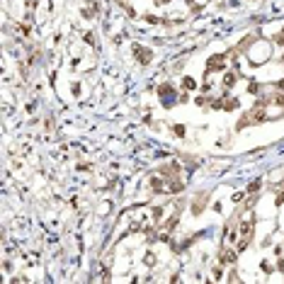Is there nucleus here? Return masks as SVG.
<instances>
[{
  "label": "nucleus",
  "instance_id": "7ed1b4c3",
  "mask_svg": "<svg viewBox=\"0 0 284 284\" xmlns=\"http://www.w3.org/2000/svg\"><path fill=\"white\" fill-rule=\"evenodd\" d=\"M182 85H185L187 90H194V80H192V78H185V80H182Z\"/></svg>",
  "mask_w": 284,
  "mask_h": 284
},
{
  "label": "nucleus",
  "instance_id": "39448f33",
  "mask_svg": "<svg viewBox=\"0 0 284 284\" xmlns=\"http://www.w3.org/2000/svg\"><path fill=\"white\" fill-rule=\"evenodd\" d=\"M262 272H272V265L270 262H262Z\"/></svg>",
  "mask_w": 284,
  "mask_h": 284
},
{
  "label": "nucleus",
  "instance_id": "f03ea898",
  "mask_svg": "<svg viewBox=\"0 0 284 284\" xmlns=\"http://www.w3.org/2000/svg\"><path fill=\"white\" fill-rule=\"evenodd\" d=\"M233 83H236V75H233V73H228V75H226V80H223V85L228 88V85H233Z\"/></svg>",
  "mask_w": 284,
  "mask_h": 284
},
{
  "label": "nucleus",
  "instance_id": "20e7f679",
  "mask_svg": "<svg viewBox=\"0 0 284 284\" xmlns=\"http://www.w3.org/2000/svg\"><path fill=\"white\" fill-rule=\"evenodd\" d=\"M175 134H177V136H185V126L177 124V126H175Z\"/></svg>",
  "mask_w": 284,
  "mask_h": 284
},
{
  "label": "nucleus",
  "instance_id": "f257e3e1",
  "mask_svg": "<svg viewBox=\"0 0 284 284\" xmlns=\"http://www.w3.org/2000/svg\"><path fill=\"white\" fill-rule=\"evenodd\" d=\"M136 54H138V61H141V63H148V61H151V56H148L151 51H146V49H141V46H136Z\"/></svg>",
  "mask_w": 284,
  "mask_h": 284
}]
</instances>
